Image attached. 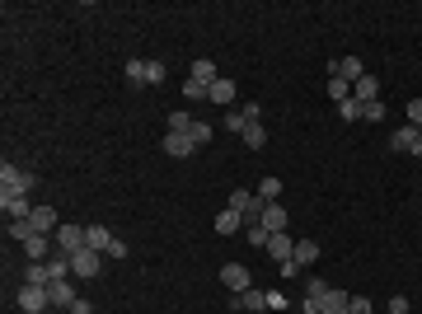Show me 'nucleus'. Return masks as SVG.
I'll use <instances>...</instances> for the list:
<instances>
[{
    "label": "nucleus",
    "mask_w": 422,
    "mask_h": 314,
    "mask_svg": "<svg viewBox=\"0 0 422 314\" xmlns=\"http://www.w3.org/2000/svg\"><path fill=\"white\" fill-rule=\"evenodd\" d=\"M28 225H33L38 235H56V225H61V221H56L52 202H38V207H33V216H28Z\"/></svg>",
    "instance_id": "nucleus-8"
},
{
    "label": "nucleus",
    "mask_w": 422,
    "mask_h": 314,
    "mask_svg": "<svg viewBox=\"0 0 422 314\" xmlns=\"http://www.w3.org/2000/svg\"><path fill=\"white\" fill-rule=\"evenodd\" d=\"M230 211H239V216H244V225H258V221H263V211H267V202L258 197V192H244V188H235V192H230Z\"/></svg>",
    "instance_id": "nucleus-2"
},
{
    "label": "nucleus",
    "mask_w": 422,
    "mask_h": 314,
    "mask_svg": "<svg viewBox=\"0 0 422 314\" xmlns=\"http://www.w3.org/2000/svg\"><path fill=\"white\" fill-rule=\"evenodd\" d=\"M47 249H52V235H33V239H24L28 262H47Z\"/></svg>",
    "instance_id": "nucleus-20"
},
{
    "label": "nucleus",
    "mask_w": 422,
    "mask_h": 314,
    "mask_svg": "<svg viewBox=\"0 0 422 314\" xmlns=\"http://www.w3.org/2000/svg\"><path fill=\"white\" fill-rule=\"evenodd\" d=\"M192 127H197V117H192L188 108H179V113H169V131H179V136H188Z\"/></svg>",
    "instance_id": "nucleus-23"
},
{
    "label": "nucleus",
    "mask_w": 422,
    "mask_h": 314,
    "mask_svg": "<svg viewBox=\"0 0 422 314\" xmlns=\"http://www.w3.org/2000/svg\"><path fill=\"white\" fill-rule=\"evenodd\" d=\"M338 117H343V122H362V104H357V99L338 104Z\"/></svg>",
    "instance_id": "nucleus-32"
},
{
    "label": "nucleus",
    "mask_w": 422,
    "mask_h": 314,
    "mask_svg": "<svg viewBox=\"0 0 422 314\" xmlns=\"http://www.w3.org/2000/svg\"><path fill=\"white\" fill-rule=\"evenodd\" d=\"M267 310H287V295H282V291H267Z\"/></svg>",
    "instance_id": "nucleus-40"
},
{
    "label": "nucleus",
    "mask_w": 422,
    "mask_h": 314,
    "mask_svg": "<svg viewBox=\"0 0 422 314\" xmlns=\"http://www.w3.org/2000/svg\"><path fill=\"white\" fill-rule=\"evenodd\" d=\"M33 235H38V230H33L28 221H10V239H19V244H24V239H33Z\"/></svg>",
    "instance_id": "nucleus-33"
},
{
    "label": "nucleus",
    "mask_w": 422,
    "mask_h": 314,
    "mask_svg": "<svg viewBox=\"0 0 422 314\" xmlns=\"http://www.w3.org/2000/svg\"><path fill=\"white\" fill-rule=\"evenodd\" d=\"M104 272V254H94V249H80V254H71V277H99Z\"/></svg>",
    "instance_id": "nucleus-4"
},
{
    "label": "nucleus",
    "mask_w": 422,
    "mask_h": 314,
    "mask_svg": "<svg viewBox=\"0 0 422 314\" xmlns=\"http://www.w3.org/2000/svg\"><path fill=\"white\" fill-rule=\"evenodd\" d=\"M315 258H319V244H315V239H296V254H291V262H296V267H310Z\"/></svg>",
    "instance_id": "nucleus-21"
},
{
    "label": "nucleus",
    "mask_w": 422,
    "mask_h": 314,
    "mask_svg": "<svg viewBox=\"0 0 422 314\" xmlns=\"http://www.w3.org/2000/svg\"><path fill=\"white\" fill-rule=\"evenodd\" d=\"M146 66H151V61L132 56V61H127V80H132V85H146Z\"/></svg>",
    "instance_id": "nucleus-31"
},
{
    "label": "nucleus",
    "mask_w": 422,
    "mask_h": 314,
    "mask_svg": "<svg viewBox=\"0 0 422 314\" xmlns=\"http://www.w3.org/2000/svg\"><path fill=\"white\" fill-rule=\"evenodd\" d=\"M197 150L192 146V136H179V131H164V155H174V159H188Z\"/></svg>",
    "instance_id": "nucleus-14"
},
{
    "label": "nucleus",
    "mask_w": 422,
    "mask_h": 314,
    "mask_svg": "<svg viewBox=\"0 0 422 314\" xmlns=\"http://www.w3.org/2000/svg\"><path fill=\"white\" fill-rule=\"evenodd\" d=\"M104 258H127V244H122V239H113V244H108V254Z\"/></svg>",
    "instance_id": "nucleus-41"
},
{
    "label": "nucleus",
    "mask_w": 422,
    "mask_h": 314,
    "mask_svg": "<svg viewBox=\"0 0 422 314\" xmlns=\"http://www.w3.org/2000/svg\"><path fill=\"white\" fill-rule=\"evenodd\" d=\"M329 76H343L347 85H357V80L366 76V66H362V56H338V61L329 66Z\"/></svg>",
    "instance_id": "nucleus-9"
},
{
    "label": "nucleus",
    "mask_w": 422,
    "mask_h": 314,
    "mask_svg": "<svg viewBox=\"0 0 422 314\" xmlns=\"http://www.w3.org/2000/svg\"><path fill=\"white\" fill-rule=\"evenodd\" d=\"M244 146H249V150H263V146H267V127H263V122H254V127L244 131Z\"/></svg>",
    "instance_id": "nucleus-25"
},
{
    "label": "nucleus",
    "mask_w": 422,
    "mask_h": 314,
    "mask_svg": "<svg viewBox=\"0 0 422 314\" xmlns=\"http://www.w3.org/2000/svg\"><path fill=\"white\" fill-rule=\"evenodd\" d=\"M192 80H197V85H207V89H211V85H216L221 76H216V66H211V61H197V66H192Z\"/></svg>",
    "instance_id": "nucleus-27"
},
{
    "label": "nucleus",
    "mask_w": 422,
    "mask_h": 314,
    "mask_svg": "<svg viewBox=\"0 0 422 314\" xmlns=\"http://www.w3.org/2000/svg\"><path fill=\"white\" fill-rule=\"evenodd\" d=\"M352 99H357L362 108H366V104H380V80H375V76L366 71V76H362L357 85H352Z\"/></svg>",
    "instance_id": "nucleus-10"
},
{
    "label": "nucleus",
    "mask_w": 422,
    "mask_h": 314,
    "mask_svg": "<svg viewBox=\"0 0 422 314\" xmlns=\"http://www.w3.org/2000/svg\"><path fill=\"white\" fill-rule=\"evenodd\" d=\"M211 131H216L211 122H197V127L188 131V136H192V146H207V141H211Z\"/></svg>",
    "instance_id": "nucleus-35"
},
{
    "label": "nucleus",
    "mask_w": 422,
    "mask_h": 314,
    "mask_svg": "<svg viewBox=\"0 0 422 314\" xmlns=\"http://www.w3.org/2000/svg\"><path fill=\"white\" fill-rule=\"evenodd\" d=\"M291 254H296V239L291 235H272L267 239V258L272 262H291Z\"/></svg>",
    "instance_id": "nucleus-16"
},
{
    "label": "nucleus",
    "mask_w": 422,
    "mask_h": 314,
    "mask_svg": "<svg viewBox=\"0 0 422 314\" xmlns=\"http://www.w3.org/2000/svg\"><path fill=\"white\" fill-rule=\"evenodd\" d=\"M329 99H333V104H347V99H352V85H347L343 76H329Z\"/></svg>",
    "instance_id": "nucleus-24"
},
{
    "label": "nucleus",
    "mask_w": 422,
    "mask_h": 314,
    "mask_svg": "<svg viewBox=\"0 0 422 314\" xmlns=\"http://www.w3.org/2000/svg\"><path fill=\"white\" fill-rule=\"evenodd\" d=\"M108 244H113V235H108L104 225H85V249H94V254H108Z\"/></svg>",
    "instance_id": "nucleus-19"
},
{
    "label": "nucleus",
    "mask_w": 422,
    "mask_h": 314,
    "mask_svg": "<svg viewBox=\"0 0 422 314\" xmlns=\"http://www.w3.org/2000/svg\"><path fill=\"white\" fill-rule=\"evenodd\" d=\"M385 314H390V310H385Z\"/></svg>",
    "instance_id": "nucleus-48"
},
{
    "label": "nucleus",
    "mask_w": 422,
    "mask_h": 314,
    "mask_svg": "<svg viewBox=\"0 0 422 314\" xmlns=\"http://www.w3.org/2000/svg\"><path fill=\"white\" fill-rule=\"evenodd\" d=\"M47 295H52V305H56V310H71V305L80 300V295H76V282H71V277L52 282V287H47Z\"/></svg>",
    "instance_id": "nucleus-12"
},
{
    "label": "nucleus",
    "mask_w": 422,
    "mask_h": 314,
    "mask_svg": "<svg viewBox=\"0 0 422 314\" xmlns=\"http://www.w3.org/2000/svg\"><path fill=\"white\" fill-rule=\"evenodd\" d=\"M239 113H244V122H249V127H254V122H263V108H258V104H244Z\"/></svg>",
    "instance_id": "nucleus-39"
},
{
    "label": "nucleus",
    "mask_w": 422,
    "mask_h": 314,
    "mask_svg": "<svg viewBox=\"0 0 422 314\" xmlns=\"http://www.w3.org/2000/svg\"><path fill=\"white\" fill-rule=\"evenodd\" d=\"M305 282H310V291H305V300H315V305L324 300V295H329V291H333L329 282H324V277H305Z\"/></svg>",
    "instance_id": "nucleus-29"
},
{
    "label": "nucleus",
    "mask_w": 422,
    "mask_h": 314,
    "mask_svg": "<svg viewBox=\"0 0 422 314\" xmlns=\"http://www.w3.org/2000/svg\"><path fill=\"white\" fill-rule=\"evenodd\" d=\"M418 131H422V122H418Z\"/></svg>",
    "instance_id": "nucleus-47"
},
{
    "label": "nucleus",
    "mask_w": 422,
    "mask_h": 314,
    "mask_svg": "<svg viewBox=\"0 0 422 314\" xmlns=\"http://www.w3.org/2000/svg\"><path fill=\"white\" fill-rule=\"evenodd\" d=\"M0 188H10V192H33V188H38V174H33V169H24V164H10V159H5V164H0Z\"/></svg>",
    "instance_id": "nucleus-1"
},
{
    "label": "nucleus",
    "mask_w": 422,
    "mask_h": 314,
    "mask_svg": "<svg viewBox=\"0 0 422 314\" xmlns=\"http://www.w3.org/2000/svg\"><path fill=\"white\" fill-rule=\"evenodd\" d=\"M362 122H385V104H366L362 108Z\"/></svg>",
    "instance_id": "nucleus-36"
},
{
    "label": "nucleus",
    "mask_w": 422,
    "mask_h": 314,
    "mask_svg": "<svg viewBox=\"0 0 422 314\" xmlns=\"http://www.w3.org/2000/svg\"><path fill=\"white\" fill-rule=\"evenodd\" d=\"M146 85H164V66H159V61L146 66Z\"/></svg>",
    "instance_id": "nucleus-38"
},
{
    "label": "nucleus",
    "mask_w": 422,
    "mask_h": 314,
    "mask_svg": "<svg viewBox=\"0 0 422 314\" xmlns=\"http://www.w3.org/2000/svg\"><path fill=\"white\" fill-rule=\"evenodd\" d=\"M221 127H230L235 136H244V131H249V122H244V113H239V108H225V122H221Z\"/></svg>",
    "instance_id": "nucleus-28"
},
{
    "label": "nucleus",
    "mask_w": 422,
    "mask_h": 314,
    "mask_svg": "<svg viewBox=\"0 0 422 314\" xmlns=\"http://www.w3.org/2000/svg\"><path fill=\"white\" fill-rule=\"evenodd\" d=\"M347 314H375V305H370L366 295H352V305H347Z\"/></svg>",
    "instance_id": "nucleus-37"
},
{
    "label": "nucleus",
    "mask_w": 422,
    "mask_h": 314,
    "mask_svg": "<svg viewBox=\"0 0 422 314\" xmlns=\"http://www.w3.org/2000/svg\"><path fill=\"white\" fill-rule=\"evenodd\" d=\"M211 104H221V108H235V80L230 76H221L216 85H211V94H207Z\"/></svg>",
    "instance_id": "nucleus-15"
},
{
    "label": "nucleus",
    "mask_w": 422,
    "mask_h": 314,
    "mask_svg": "<svg viewBox=\"0 0 422 314\" xmlns=\"http://www.w3.org/2000/svg\"><path fill=\"white\" fill-rule=\"evenodd\" d=\"M221 282H225L230 295H244V291L254 287V277H249V267H244V262H225V267H221Z\"/></svg>",
    "instance_id": "nucleus-6"
},
{
    "label": "nucleus",
    "mask_w": 422,
    "mask_h": 314,
    "mask_svg": "<svg viewBox=\"0 0 422 314\" xmlns=\"http://www.w3.org/2000/svg\"><path fill=\"white\" fill-rule=\"evenodd\" d=\"M418 136H422L418 127H395V131H390V150H395V155H413Z\"/></svg>",
    "instance_id": "nucleus-11"
},
{
    "label": "nucleus",
    "mask_w": 422,
    "mask_h": 314,
    "mask_svg": "<svg viewBox=\"0 0 422 314\" xmlns=\"http://www.w3.org/2000/svg\"><path fill=\"white\" fill-rule=\"evenodd\" d=\"M244 239H249V244H258V249H267V239H272V235H267L263 225H244Z\"/></svg>",
    "instance_id": "nucleus-34"
},
{
    "label": "nucleus",
    "mask_w": 422,
    "mask_h": 314,
    "mask_svg": "<svg viewBox=\"0 0 422 314\" xmlns=\"http://www.w3.org/2000/svg\"><path fill=\"white\" fill-rule=\"evenodd\" d=\"M24 282H28V287H52V272H47V262H28V267H24Z\"/></svg>",
    "instance_id": "nucleus-22"
},
{
    "label": "nucleus",
    "mask_w": 422,
    "mask_h": 314,
    "mask_svg": "<svg viewBox=\"0 0 422 314\" xmlns=\"http://www.w3.org/2000/svg\"><path fill=\"white\" fill-rule=\"evenodd\" d=\"M254 192H258L263 202H277V197H282V179H272V174H267V179H263L258 188H254Z\"/></svg>",
    "instance_id": "nucleus-26"
},
{
    "label": "nucleus",
    "mask_w": 422,
    "mask_h": 314,
    "mask_svg": "<svg viewBox=\"0 0 422 314\" xmlns=\"http://www.w3.org/2000/svg\"><path fill=\"white\" fill-rule=\"evenodd\" d=\"M413 155H418V159H422V136H418V146H413Z\"/></svg>",
    "instance_id": "nucleus-46"
},
{
    "label": "nucleus",
    "mask_w": 422,
    "mask_h": 314,
    "mask_svg": "<svg viewBox=\"0 0 422 314\" xmlns=\"http://www.w3.org/2000/svg\"><path fill=\"white\" fill-rule=\"evenodd\" d=\"M207 94H211V89H207V85H197V80H192V76L184 80V99H192V104H202Z\"/></svg>",
    "instance_id": "nucleus-30"
},
{
    "label": "nucleus",
    "mask_w": 422,
    "mask_h": 314,
    "mask_svg": "<svg viewBox=\"0 0 422 314\" xmlns=\"http://www.w3.org/2000/svg\"><path fill=\"white\" fill-rule=\"evenodd\" d=\"M52 305V295H47V287H19V314H43Z\"/></svg>",
    "instance_id": "nucleus-5"
},
{
    "label": "nucleus",
    "mask_w": 422,
    "mask_h": 314,
    "mask_svg": "<svg viewBox=\"0 0 422 314\" xmlns=\"http://www.w3.org/2000/svg\"><path fill=\"white\" fill-rule=\"evenodd\" d=\"M305 314H319V305H315V300H305Z\"/></svg>",
    "instance_id": "nucleus-45"
},
{
    "label": "nucleus",
    "mask_w": 422,
    "mask_h": 314,
    "mask_svg": "<svg viewBox=\"0 0 422 314\" xmlns=\"http://www.w3.org/2000/svg\"><path fill=\"white\" fill-rule=\"evenodd\" d=\"M390 314H408V295H395V300H390Z\"/></svg>",
    "instance_id": "nucleus-42"
},
{
    "label": "nucleus",
    "mask_w": 422,
    "mask_h": 314,
    "mask_svg": "<svg viewBox=\"0 0 422 314\" xmlns=\"http://www.w3.org/2000/svg\"><path fill=\"white\" fill-rule=\"evenodd\" d=\"M52 244H56V254H80L85 249V230L80 225H56Z\"/></svg>",
    "instance_id": "nucleus-7"
},
{
    "label": "nucleus",
    "mask_w": 422,
    "mask_h": 314,
    "mask_svg": "<svg viewBox=\"0 0 422 314\" xmlns=\"http://www.w3.org/2000/svg\"><path fill=\"white\" fill-rule=\"evenodd\" d=\"M33 207H38V202H28L24 192H10V188H0V211H5L10 221H28V216H33Z\"/></svg>",
    "instance_id": "nucleus-3"
},
{
    "label": "nucleus",
    "mask_w": 422,
    "mask_h": 314,
    "mask_svg": "<svg viewBox=\"0 0 422 314\" xmlns=\"http://www.w3.org/2000/svg\"><path fill=\"white\" fill-rule=\"evenodd\" d=\"M66 314H94V305H89V300L80 295V300H76V305H71V310H66Z\"/></svg>",
    "instance_id": "nucleus-44"
},
{
    "label": "nucleus",
    "mask_w": 422,
    "mask_h": 314,
    "mask_svg": "<svg viewBox=\"0 0 422 314\" xmlns=\"http://www.w3.org/2000/svg\"><path fill=\"white\" fill-rule=\"evenodd\" d=\"M347 305H352V295L333 287L329 295H324V300H319V314H347Z\"/></svg>",
    "instance_id": "nucleus-17"
},
{
    "label": "nucleus",
    "mask_w": 422,
    "mask_h": 314,
    "mask_svg": "<svg viewBox=\"0 0 422 314\" xmlns=\"http://www.w3.org/2000/svg\"><path fill=\"white\" fill-rule=\"evenodd\" d=\"M258 225H263L267 235H287V225H291V216L282 207H277V202H267V211H263V221H258Z\"/></svg>",
    "instance_id": "nucleus-13"
},
{
    "label": "nucleus",
    "mask_w": 422,
    "mask_h": 314,
    "mask_svg": "<svg viewBox=\"0 0 422 314\" xmlns=\"http://www.w3.org/2000/svg\"><path fill=\"white\" fill-rule=\"evenodd\" d=\"M408 122H413V127L422 122V99H413V104H408Z\"/></svg>",
    "instance_id": "nucleus-43"
},
{
    "label": "nucleus",
    "mask_w": 422,
    "mask_h": 314,
    "mask_svg": "<svg viewBox=\"0 0 422 314\" xmlns=\"http://www.w3.org/2000/svg\"><path fill=\"white\" fill-rule=\"evenodd\" d=\"M216 235H244V216L225 207L221 216H216Z\"/></svg>",
    "instance_id": "nucleus-18"
}]
</instances>
